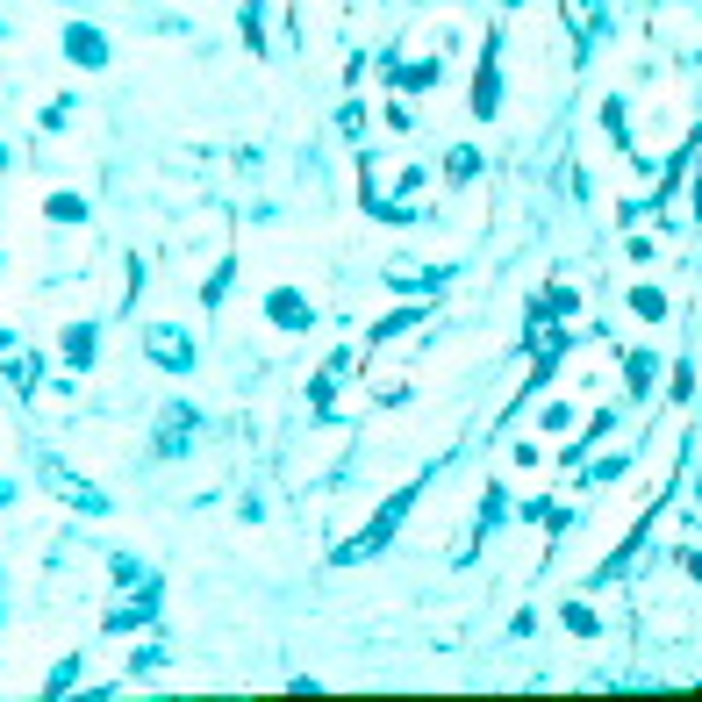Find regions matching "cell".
I'll return each instance as SVG.
<instances>
[{"label":"cell","mask_w":702,"mask_h":702,"mask_svg":"<svg viewBox=\"0 0 702 702\" xmlns=\"http://www.w3.org/2000/svg\"><path fill=\"white\" fill-rule=\"evenodd\" d=\"M273 323H309V301H301V294H273Z\"/></svg>","instance_id":"52a82bcc"},{"label":"cell","mask_w":702,"mask_h":702,"mask_svg":"<svg viewBox=\"0 0 702 702\" xmlns=\"http://www.w3.org/2000/svg\"><path fill=\"white\" fill-rule=\"evenodd\" d=\"M409 509H416V488H402V495H394V502L380 509V523H373L366 538H351V545H337V559H373V552H380V545L394 538V523H402Z\"/></svg>","instance_id":"7a4b0ae2"},{"label":"cell","mask_w":702,"mask_h":702,"mask_svg":"<svg viewBox=\"0 0 702 702\" xmlns=\"http://www.w3.org/2000/svg\"><path fill=\"white\" fill-rule=\"evenodd\" d=\"M65 51H72L79 65H108V43H101L94 29H65Z\"/></svg>","instance_id":"5b68a950"},{"label":"cell","mask_w":702,"mask_h":702,"mask_svg":"<svg viewBox=\"0 0 702 702\" xmlns=\"http://www.w3.org/2000/svg\"><path fill=\"white\" fill-rule=\"evenodd\" d=\"M473 165H480L473 151H452V158H445V172H452V187H466V180H473Z\"/></svg>","instance_id":"ba28073f"},{"label":"cell","mask_w":702,"mask_h":702,"mask_svg":"<svg viewBox=\"0 0 702 702\" xmlns=\"http://www.w3.org/2000/svg\"><path fill=\"white\" fill-rule=\"evenodd\" d=\"M58 351H65V366H86V359H94V330H86V323H79V330H65V344H58Z\"/></svg>","instance_id":"8992f818"},{"label":"cell","mask_w":702,"mask_h":702,"mask_svg":"<svg viewBox=\"0 0 702 702\" xmlns=\"http://www.w3.org/2000/svg\"><path fill=\"white\" fill-rule=\"evenodd\" d=\"M36 480H43V488H51V495H65V502H72L79 516H108V495H101V488H86V480H79L72 466L43 459V466H36Z\"/></svg>","instance_id":"6da1fadb"},{"label":"cell","mask_w":702,"mask_h":702,"mask_svg":"<svg viewBox=\"0 0 702 702\" xmlns=\"http://www.w3.org/2000/svg\"><path fill=\"white\" fill-rule=\"evenodd\" d=\"M144 351H151L158 366H172V373L194 366V337H187L180 323H151V330H144Z\"/></svg>","instance_id":"3957f363"},{"label":"cell","mask_w":702,"mask_h":702,"mask_svg":"<svg viewBox=\"0 0 702 702\" xmlns=\"http://www.w3.org/2000/svg\"><path fill=\"white\" fill-rule=\"evenodd\" d=\"M187 437H194V409H187V402H172L165 423H158V459H180V452H187Z\"/></svg>","instance_id":"277c9868"},{"label":"cell","mask_w":702,"mask_h":702,"mask_svg":"<svg viewBox=\"0 0 702 702\" xmlns=\"http://www.w3.org/2000/svg\"><path fill=\"white\" fill-rule=\"evenodd\" d=\"M509 8H516V0H509Z\"/></svg>","instance_id":"9c48e42d"}]
</instances>
